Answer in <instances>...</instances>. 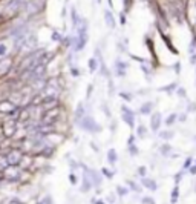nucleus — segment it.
Instances as JSON below:
<instances>
[{
    "label": "nucleus",
    "instance_id": "14",
    "mask_svg": "<svg viewBox=\"0 0 196 204\" xmlns=\"http://www.w3.org/2000/svg\"><path fill=\"white\" fill-rule=\"evenodd\" d=\"M178 195H179V190H178V189H175V190H173V196H172V201H173V203H175V201H176V198H178Z\"/></svg>",
    "mask_w": 196,
    "mask_h": 204
},
{
    "label": "nucleus",
    "instance_id": "10",
    "mask_svg": "<svg viewBox=\"0 0 196 204\" xmlns=\"http://www.w3.org/2000/svg\"><path fill=\"white\" fill-rule=\"evenodd\" d=\"M176 118H178V117H176L175 114H173V115H170V117H168V118H167V121H166V124H167V126H172V124H173V121H175V120H176Z\"/></svg>",
    "mask_w": 196,
    "mask_h": 204
},
{
    "label": "nucleus",
    "instance_id": "13",
    "mask_svg": "<svg viewBox=\"0 0 196 204\" xmlns=\"http://www.w3.org/2000/svg\"><path fill=\"white\" fill-rule=\"evenodd\" d=\"M170 150H172V147L168 146V144H164V146H162V149H161V152L166 155V154H168V152H170Z\"/></svg>",
    "mask_w": 196,
    "mask_h": 204
},
{
    "label": "nucleus",
    "instance_id": "2",
    "mask_svg": "<svg viewBox=\"0 0 196 204\" xmlns=\"http://www.w3.org/2000/svg\"><path fill=\"white\" fill-rule=\"evenodd\" d=\"M6 158H8V163H9V166H17L19 163H20V160H21V152L19 149H9L6 154Z\"/></svg>",
    "mask_w": 196,
    "mask_h": 204
},
{
    "label": "nucleus",
    "instance_id": "4",
    "mask_svg": "<svg viewBox=\"0 0 196 204\" xmlns=\"http://www.w3.org/2000/svg\"><path fill=\"white\" fill-rule=\"evenodd\" d=\"M104 20H106V23L109 28H115V19H113V15L110 11H106L104 12Z\"/></svg>",
    "mask_w": 196,
    "mask_h": 204
},
{
    "label": "nucleus",
    "instance_id": "9",
    "mask_svg": "<svg viewBox=\"0 0 196 204\" xmlns=\"http://www.w3.org/2000/svg\"><path fill=\"white\" fill-rule=\"evenodd\" d=\"M89 69H90V71H95V69H97V60H95V58H90V60H89Z\"/></svg>",
    "mask_w": 196,
    "mask_h": 204
},
{
    "label": "nucleus",
    "instance_id": "11",
    "mask_svg": "<svg viewBox=\"0 0 196 204\" xmlns=\"http://www.w3.org/2000/svg\"><path fill=\"white\" fill-rule=\"evenodd\" d=\"M138 133H139V137H146L147 129H146L144 126H138Z\"/></svg>",
    "mask_w": 196,
    "mask_h": 204
},
{
    "label": "nucleus",
    "instance_id": "5",
    "mask_svg": "<svg viewBox=\"0 0 196 204\" xmlns=\"http://www.w3.org/2000/svg\"><path fill=\"white\" fill-rule=\"evenodd\" d=\"M152 129L153 131H158L159 129V126H161V115L159 114H155L153 117H152Z\"/></svg>",
    "mask_w": 196,
    "mask_h": 204
},
{
    "label": "nucleus",
    "instance_id": "12",
    "mask_svg": "<svg viewBox=\"0 0 196 204\" xmlns=\"http://www.w3.org/2000/svg\"><path fill=\"white\" fill-rule=\"evenodd\" d=\"M161 138H164V140H170L172 137H173V133L172 132H161V135H159Z\"/></svg>",
    "mask_w": 196,
    "mask_h": 204
},
{
    "label": "nucleus",
    "instance_id": "16",
    "mask_svg": "<svg viewBox=\"0 0 196 204\" xmlns=\"http://www.w3.org/2000/svg\"><path fill=\"white\" fill-rule=\"evenodd\" d=\"M138 174L144 176V175H146V167H139V169H138Z\"/></svg>",
    "mask_w": 196,
    "mask_h": 204
},
{
    "label": "nucleus",
    "instance_id": "8",
    "mask_svg": "<svg viewBox=\"0 0 196 204\" xmlns=\"http://www.w3.org/2000/svg\"><path fill=\"white\" fill-rule=\"evenodd\" d=\"M152 109V103H146L143 107H141V114H149Z\"/></svg>",
    "mask_w": 196,
    "mask_h": 204
},
{
    "label": "nucleus",
    "instance_id": "18",
    "mask_svg": "<svg viewBox=\"0 0 196 204\" xmlns=\"http://www.w3.org/2000/svg\"><path fill=\"white\" fill-rule=\"evenodd\" d=\"M190 174H196V166H195V167H192V170H190Z\"/></svg>",
    "mask_w": 196,
    "mask_h": 204
},
{
    "label": "nucleus",
    "instance_id": "17",
    "mask_svg": "<svg viewBox=\"0 0 196 204\" xmlns=\"http://www.w3.org/2000/svg\"><path fill=\"white\" fill-rule=\"evenodd\" d=\"M101 172H103V174H106V175H107V176H109V178H110V176H112V174H110V172H109V170H107V169H103V170H101Z\"/></svg>",
    "mask_w": 196,
    "mask_h": 204
},
{
    "label": "nucleus",
    "instance_id": "6",
    "mask_svg": "<svg viewBox=\"0 0 196 204\" xmlns=\"http://www.w3.org/2000/svg\"><path fill=\"white\" fill-rule=\"evenodd\" d=\"M107 158H109V161H110V163H115V161H117V152H115L113 149H110V150L107 152Z\"/></svg>",
    "mask_w": 196,
    "mask_h": 204
},
{
    "label": "nucleus",
    "instance_id": "7",
    "mask_svg": "<svg viewBox=\"0 0 196 204\" xmlns=\"http://www.w3.org/2000/svg\"><path fill=\"white\" fill-rule=\"evenodd\" d=\"M143 183L146 184V187H149V189H156V183L155 181H150V180H143Z\"/></svg>",
    "mask_w": 196,
    "mask_h": 204
},
{
    "label": "nucleus",
    "instance_id": "15",
    "mask_svg": "<svg viewBox=\"0 0 196 204\" xmlns=\"http://www.w3.org/2000/svg\"><path fill=\"white\" fill-rule=\"evenodd\" d=\"M121 97H124V100H126V101H130V100H132V95H127V94H121Z\"/></svg>",
    "mask_w": 196,
    "mask_h": 204
},
{
    "label": "nucleus",
    "instance_id": "1",
    "mask_svg": "<svg viewBox=\"0 0 196 204\" xmlns=\"http://www.w3.org/2000/svg\"><path fill=\"white\" fill-rule=\"evenodd\" d=\"M12 68H14V58L11 57V55L0 58V77H3V75L9 74Z\"/></svg>",
    "mask_w": 196,
    "mask_h": 204
},
{
    "label": "nucleus",
    "instance_id": "3",
    "mask_svg": "<svg viewBox=\"0 0 196 204\" xmlns=\"http://www.w3.org/2000/svg\"><path fill=\"white\" fill-rule=\"evenodd\" d=\"M80 126L84 129V131H89V132H98L100 131V126L95 124V121L92 120L90 117H83L80 121Z\"/></svg>",
    "mask_w": 196,
    "mask_h": 204
}]
</instances>
